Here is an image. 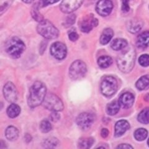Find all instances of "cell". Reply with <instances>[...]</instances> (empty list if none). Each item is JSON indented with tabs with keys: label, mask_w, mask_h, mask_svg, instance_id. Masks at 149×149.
Instances as JSON below:
<instances>
[{
	"label": "cell",
	"mask_w": 149,
	"mask_h": 149,
	"mask_svg": "<svg viewBox=\"0 0 149 149\" xmlns=\"http://www.w3.org/2000/svg\"><path fill=\"white\" fill-rule=\"evenodd\" d=\"M94 143V139L91 137H86L80 139L78 142V147L80 148H90Z\"/></svg>",
	"instance_id": "26"
},
{
	"label": "cell",
	"mask_w": 149,
	"mask_h": 149,
	"mask_svg": "<svg viewBox=\"0 0 149 149\" xmlns=\"http://www.w3.org/2000/svg\"><path fill=\"white\" fill-rule=\"evenodd\" d=\"M119 102L120 104L125 108H129L132 107L134 102V96L132 93L126 92L121 95L119 97Z\"/></svg>",
	"instance_id": "16"
},
{
	"label": "cell",
	"mask_w": 149,
	"mask_h": 149,
	"mask_svg": "<svg viewBox=\"0 0 149 149\" xmlns=\"http://www.w3.org/2000/svg\"><path fill=\"white\" fill-rule=\"evenodd\" d=\"M39 5L37 6H34L33 8L32 9V17H33L36 21L41 22L42 21L44 20V17L39 11Z\"/></svg>",
	"instance_id": "31"
},
{
	"label": "cell",
	"mask_w": 149,
	"mask_h": 149,
	"mask_svg": "<svg viewBox=\"0 0 149 149\" xmlns=\"http://www.w3.org/2000/svg\"><path fill=\"white\" fill-rule=\"evenodd\" d=\"M3 95L5 99L9 102H15L17 97L16 88L12 82H8L3 88Z\"/></svg>",
	"instance_id": "13"
},
{
	"label": "cell",
	"mask_w": 149,
	"mask_h": 149,
	"mask_svg": "<svg viewBox=\"0 0 149 149\" xmlns=\"http://www.w3.org/2000/svg\"><path fill=\"white\" fill-rule=\"evenodd\" d=\"M95 120L94 116L88 113H83L79 114L77 118V124L83 130L89 129Z\"/></svg>",
	"instance_id": "10"
},
{
	"label": "cell",
	"mask_w": 149,
	"mask_h": 149,
	"mask_svg": "<svg viewBox=\"0 0 149 149\" xmlns=\"http://www.w3.org/2000/svg\"><path fill=\"white\" fill-rule=\"evenodd\" d=\"M147 143H148V146H149V139H148V140Z\"/></svg>",
	"instance_id": "44"
},
{
	"label": "cell",
	"mask_w": 149,
	"mask_h": 149,
	"mask_svg": "<svg viewBox=\"0 0 149 149\" xmlns=\"http://www.w3.org/2000/svg\"><path fill=\"white\" fill-rule=\"evenodd\" d=\"M136 87L139 90H144L149 88V76L146 75L140 78L136 82Z\"/></svg>",
	"instance_id": "23"
},
{
	"label": "cell",
	"mask_w": 149,
	"mask_h": 149,
	"mask_svg": "<svg viewBox=\"0 0 149 149\" xmlns=\"http://www.w3.org/2000/svg\"><path fill=\"white\" fill-rule=\"evenodd\" d=\"M40 129L41 132L47 133L52 129V125L48 120L44 119L40 124Z\"/></svg>",
	"instance_id": "30"
},
{
	"label": "cell",
	"mask_w": 149,
	"mask_h": 149,
	"mask_svg": "<svg viewBox=\"0 0 149 149\" xmlns=\"http://www.w3.org/2000/svg\"><path fill=\"white\" fill-rule=\"evenodd\" d=\"M25 140L26 142H29L31 141V137L29 134H26L25 136Z\"/></svg>",
	"instance_id": "40"
},
{
	"label": "cell",
	"mask_w": 149,
	"mask_h": 149,
	"mask_svg": "<svg viewBox=\"0 0 149 149\" xmlns=\"http://www.w3.org/2000/svg\"><path fill=\"white\" fill-rule=\"evenodd\" d=\"M60 0H40L39 3V6L40 8H44L50 4H52L58 2Z\"/></svg>",
	"instance_id": "33"
},
{
	"label": "cell",
	"mask_w": 149,
	"mask_h": 149,
	"mask_svg": "<svg viewBox=\"0 0 149 149\" xmlns=\"http://www.w3.org/2000/svg\"><path fill=\"white\" fill-rule=\"evenodd\" d=\"M7 148L6 143L4 141H0V148Z\"/></svg>",
	"instance_id": "41"
},
{
	"label": "cell",
	"mask_w": 149,
	"mask_h": 149,
	"mask_svg": "<svg viewBox=\"0 0 149 149\" xmlns=\"http://www.w3.org/2000/svg\"><path fill=\"white\" fill-rule=\"evenodd\" d=\"M130 128V125L127 120H120L115 125V137H119Z\"/></svg>",
	"instance_id": "15"
},
{
	"label": "cell",
	"mask_w": 149,
	"mask_h": 149,
	"mask_svg": "<svg viewBox=\"0 0 149 149\" xmlns=\"http://www.w3.org/2000/svg\"><path fill=\"white\" fill-rule=\"evenodd\" d=\"M109 135V130L107 129H102L101 132V136L102 137L106 138Z\"/></svg>",
	"instance_id": "38"
},
{
	"label": "cell",
	"mask_w": 149,
	"mask_h": 149,
	"mask_svg": "<svg viewBox=\"0 0 149 149\" xmlns=\"http://www.w3.org/2000/svg\"><path fill=\"white\" fill-rule=\"evenodd\" d=\"M50 53L56 59L63 60L67 56V48L63 43L56 42L51 46Z\"/></svg>",
	"instance_id": "8"
},
{
	"label": "cell",
	"mask_w": 149,
	"mask_h": 149,
	"mask_svg": "<svg viewBox=\"0 0 149 149\" xmlns=\"http://www.w3.org/2000/svg\"><path fill=\"white\" fill-rule=\"evenodd\" d=\"M111 48L114 50H120L125 49L127 46V42L124 39H116L111 43Z\"/></svg>",
	"instance_id": "20"
},
{
	"label": "cell",
	"mask_w": 149,
	"mask_h": 149,
	"mask_svg": "<svg viewBox=\"0 0 149 149\" xmlns=\"http://www.w3.org/2000/svg\"><path fill=\"white\" fill-rule=\"evenodd\" d=\"M97 63L102 68H108L113 63V59L109 56H102L97 60Z\"/></svg>",
	"instance_id": "25"
},
{
	"label": "cell",
	"mask_w": 149,
	"mask_h": 149,
	"mask_svg": "<svg viewBox=\"0 0 149 149\" xmlns=\"http://www.w3.org/2000/svg\"><path fill=\"white\" fill-rule=\"evenodd\" d=\"M117 148H133V147L131 146H130L127 143L121 144V145L119 146Z\"/></svg>",
	"instance_id": "39"
},
{
	"label": "cell",
	"mask_w": 149,
	"mask_h": 149,
	"mask_svg": "<svg viewBox=\"0 0 149 149\" xmlns=\"http://www.w3.org/2000/svg\"><path fill=\"white\" fill-rule=\"evenodd\" d=\"M83 1L84 0H63L60 9L64 13H72L80 8Z\"/></svg>",
	"instance_id": "9"
},
{
	"label": "cell",
	"mask_w": 149,
	"mask_h": 149,
	"mask_svg": "<svg viewBox=\"0 0 149 149\" xmlns=\"http://www.w3.org/2000/svg\"><path fill=\"white\" fill-rule=\"evenodd\" d=\"M75 19L76 17L74 16V15H71L67 17V20L65 22V25L66 26V27H69L72 25H73L74 22H75Z\"/></svg>",
	"instance_id": "34"
},
{
	"label": "cell",
	"mask_w": 149,
	"mask_h": 149,
	"mask_svg": "<svg viewBox=\"0 0 149 149\" xmlns=\"http://www.w3.org/2000/svg\"><path fill=\"white\" fill-rule=\"evenodd\" d=\"M6 137L10 141H14L19 137V130L15 126H9L5 131Z\"/></svg>",
	"instance_id": "19"
},
{
	"label": "cell",
	"mask_w": 149,
	"mask_h": 149,
	"mask_svg": "<svg viewBox=\"0 0 149 149\" xmlns=\"http://www.w3.org/2000/svg\"><path fill=\"white\" fill-rule=\"evenodd\" d=\"M144 100L146 101H149V93H147V94H146V96H144Z\"/></svg>",
	"instance_id": "42"
},
{
	"label": "cell",
	"mask_w": 149,
	"mask_h": 149,
	"mask_svg": "<svg viewBox=\"0 0 149 149\" xmlns=\"http://www.w3.org/2000/svg\"><path fill=\"white\" fill-rule=\"evenodd\" d=\"M87 67L85 63L80 60L73 62L69 69V76L73 80H80L86 73Z\"/></svg>",
	"instance_id": "7"
},
{
	"label": "cell",
	"mask_w": 149,
	"mask_h": 149,
	"mask_svg": "<svg viewBox=\"0 0 149 149\" xmlns=\"http://www.w3.org/2000/svg\"><path fill=\"white\" fill-rule=\"evenodd\" d=\"M120 109V103L118 101H113L107 106L106 112L109 115L114 116L117 114Z\"/></svg>",
	"instance_id": "22"
},
{
	"label": "cell",
	"mask_w": 149,
	"mask_h": 149,
	"mask_svg": "<svg viewBox=\"0 0 149 149\" xmlns=\"http://www.w3.org/2000/svg\"><path fill=\"white\" fill-rule=\"evenodd\" d=\"M136 44L141 49L149 47V31L144 32L137 37Z\"/></svg>",
	"instance_id": "17"
},
{
	"label": "cell",
	"mask_w": 149,
	"mask_h": 149,
	"mask_svg": "<svg viewBox=\"0 0 149 149\" xmlns=\"http://www.w3.org/2000/svg\"><path fill=\"white\" fill-rule=\"evenodd\" d=\"M59 141L57 138L51 137L44 140L42 143V146L45 148H53L57 147Z\"/></svg>",
	"instance_id": "24"
},
{
	"label": "cell",
	"mask_w": 149,
	"mask_h": 149,
	"mask_svg": "<svg viewBox=\"0 0 149 149\" xmlns=\"http://www.w3.org/2000/svg\"><path fill=\"white\" fill-rule=\"evenodd\" d=\"M46 86L42 82L37 81L30 89L27 103L31 108H34L42 103L46 96Z\"/></svg>",
	"instance_id": "1"
},
{
	"label": "cell",
	"mask_w": 149,
	"mask_h": 149,
	"mask_svg": "<svg viewBox=\"0 0 149 149\" xmlns=\"http://www.w3.org/2000/svg\"><path fill=\"white\" fill-rule=\"evenodd\" d=\"M23 2H24L25 3H27V4H29L31 3L34 1V0H22Z\"/></svg>",
	"instance_id": "43"
},
{
	"label": "cell",
	"mask_w": 149,
	"mask_h": 149,
	"mask_svg": "<svg viewBox=\"0 0 149 149\" xmlns=\"http://www.w3.org/2000/svg\"><path fill=\"white\" fill-rule=\"evenodd\" d=\"M6 113L9 118H15L19 115L21 113V108L18 105L13 103L8 108Z\"/></svg>",
	"instance_id": "21"
},
{
	"label": "cell",
	"mask_w": 149,
	"mask_h": 149,
	"mask_svg": "<svg viewBox=\"0 0 149 149\" xmlns=\"http://www.w3.org/2000/svg\"><path fill=\"white\" fill-rule=\"evenodd\" d=\"M14 1L15 0H0V16L8 10Z\"/></svg>",
	"instance_id": "29"
},
{
	"label": "cell",
	"mask_w": 149,
	"mask_h": 149,
	"mask_svg": "<svg viewBox=\"0 0 149 149\" xmlns=\"http://www.w3.org/2000/svg\"><path fill=\"white\" fill-rule=\"evenodd\" d=\"M97 24H98V20L94 17L93 15H89L86 16L81 20L80 27L82 32L88 33L95 27H96Z\"/></svg>",
	"instance_id": "11"
},
{
	"label": "cell",
	"mask_w": 149,
	"mask_h": 149,
	"mask_svg": "<svg viewBox=\"0 0 149 149\" xmlns=\"http://www.w3.org/2000/svg\"><path fill=\"white\" fill-rule=\"evenodd\" d=\"M25 49L24 43L17 37H13L8 40L5 45L6 53L13 58H19Z\"/></svg>",
	"instance_id": "3"
},
{
	"label": "cell",
	"mask_w": 149,
	"mask_h": 149,
	"mask_svg": "<svg viewBox=\"0 0 149 149\" xmlns=\"http://www.w3.org/2000/svg\"><path fill=\"white\" fill-rule=\"evenodd\" d=\"M122 1V10L124 13H127L130 10V2L131 0H121Z\"/></svg>",
	"instance_id": "35"
},
{
	"label": "cell",
	"mask_w": 149,
	"mask_h": 149,
	"mask_svg": "<svg viewBox=\"0 0 149 149\" xmlns=\"http://www.w3.org/2000/svg\"><path fill=\"white\" fill-rule=\"evenodd\" d=\"M137 119L140 123L144 124L149 123V108H146L143 109L139 113L137 117Z\"/></svg>",
	"instance_id": "27"
},
{
	"label": "cell",
	"mask_w": 149,
	"mask_h": 149,
	"mask_svg": "<svg viewBox=\"0 0 149 149\" xmlns=\"http://www.w3.org/2000/svg\"><path fill=\"white\" fill-rule=\"evenodd\" d=\"M114 35V32L111 28H106L105 29L101 36L100 43L102 45H106L113 38Z\"/></svg>",
	"instance_id": "18"
},
{
	"label": "cell",
	"mask_w": 149,
	"mask_h": 149,
	"mask_svg": "<svg viewBox=\"0 0 149 149\" xmlns=\"http://www.w3.org/2000/svg\"><path fill=\"white\" fill-rule=\"evenodd\" d=\"M118 90V81L116 79L111 76L104 77L101 83V91L106 97H110L114 95Z\"/></svg>",
	"instance_id": "6"
},
{
	"label": "cell",
	"mask_w": 149,
	"mask_h": 149,
	"mask_svg": "<svg viewBox=\"0 0 149 149\" xmlns=\"http://www.w3.org/2000/svg\"><path fill=\"white\" fill-rule=\"evenodd\" d=\"M136 54L132 47H129L120 54L117 58V65L119 69L123 73H129L134 67Z\"/></svg>",
	"instance_id": "2"
},
{
	"label": "cell",
	"mask_w": 149,
	"mask_h": 149,
	"mask_svg": "<svg viewBox=\"0 0 149 149\" xmlns=\"http://www.w3.org/2000/svg\"><path fill=\"white\" fill-rule=\"evenodd\" d=\"M113 8V4L111 0H100L97 3L96 11L101 16H107L110 15Z\"/></svg>",
	"instance_id": "12"
},
{
	"label": "cell",
	"mask_w": 149,
	"mask_h": 149,
	"mask_svg": "<svg viewBox=\"0 0 149 149\" xmlns=\"http://www.w3.org/2000/svg\"><path fill=\"white\" fill-rule=\"evenodd\" d=\"M143 26V21L139 18H133L127 23V29L130 33L136 34L139 32Z\"/></svg>",
	"instance_id": "14"
},
{
	"label": "cell",
	"mask_w": 149,
	"mask_h": 149,
	"mask_svg": "<svg viewBox=\"0 0 149 149\" xmlns=\"http://www.w3.org/2000/svg\"><path fill=\"white\" fill-rule=\"evenodd\" d=\"M139 62L142 67H146L149 66V55L147 54L142 55L139 57Z\"/></svg>",
	"instance_id": "32"
},
{
	"label": "cell",
	"mask_w": 149,
	"mask_h": 149,
	"mask_svg": "<svg viewBox=\"0 0 149 149\" xmlns=\"http://www.w3.org/2000/svg\"><path fill=\"white\" fill-rule=\"evenodd\" d=\"M68 37H69V39L71 41L74 42L78 39L79 36H78V34L75 31H73V32H70V33H69Z\"/></svg>",
	"instance_id": "37"
},
{
	"label": "cell",
	"mask_w": 149,
	"mask_h": 149,
	"mask_svg": "<svg viewBox=\"0 0 149 149\" xmlns=\"http://www.w3.org/2000/svg\"><path fill=\"white\" fill-rule=\"evenodd\" d=\"M50 120L53 121L54 123L57 122L60 119V116L59 114L57 113V112L53 111V113L50 115Z\"/></svg>",
	"instance_id": "36"
},
{
	"label": "cell",
	"mask_w": 149,
	"mask_h": 149,
	"mask_svg": "<svg viewBox=\"0 0 149 149\" xmlns=\"http://www.w3.org/2000/svg\"><path fill=\"white\" fill-rule=\"evenodd\" d=\"M38 33L47 39H57L59 36L58 29L49 20H43L39 22L37 27Z\"/></svg>",
	"instance_id": "4"
},
{
	"label": "cell",
	"mask_w": 149,
	"mask_h": 149,
	"mask_svg": "<svg viewBox=\"0 0 149 149\" xmlns=\"http://www.w3.org/2000/svg\"><path fill=\"white\" fill-rule=\"evenodd\" d=\"M148 136L147 130L145 129L141 128L137 129L134 132V137L138 141H142L145 140Z\"/></svg>",
	"instance_id": "28"
},
{
	"label": "cell",
	"mask_w": 149,
	"mask_h": 149,
	"mask_svg": "<svg viewBox=\"0 0 149 149\" xmlns=\"http://www.w3.org/2000/svg\"><path fill=\"white\" fill-rule=\"evenodd\" d=\"M42 104L45 108L51 111L58 112L62 111L64 108L62 101L53 93L46 94Z\"/></svg>",
	"instance_id": "5"
}]
</instances>
